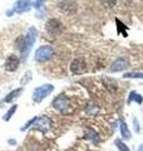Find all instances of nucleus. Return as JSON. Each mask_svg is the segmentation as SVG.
Returning a JSON list of instances; mask_svg holds the SVG:
<instances>
[{
    "instance_id": "nucleus-1",
    "label": "nucleus",
    "mask_w": 143,
    "mask_h": 151,
    "mask_svg": "<svg viewBox=\"0 0 143 151\" xmlns=\"http://www.w3.org/2000/svg\"><path fill=\"white\" fill-rule=\"evenodd\" d=\"M36 29L35 28H30L29 32H28V34L25 37H21L20 39L18 40V47H19V49H20L21 52V57H23V59L25 60L28 58V54H29V52L31 49V45L34 44V42L36 39Z\"/></svg>"
},
{
    "instance_id": "nucleus-2",
    "label": "nucleus",
    "mask_w": 143,
    "mask_h": 151,
    "mask_svg": "<svg viewBox=\"0 0 143 151\" xmlns=\"http://www.w3.org/2000/svg\"><path fill=\"white\" fill-rule=\"evenodd\" d=\"M54 55V50L50 45H41L35 52V59L38 62H46Z\"/></svg>"
},
{
    "instance_id": "nucleus-3",
    "label": "nucleus",
    "mask_w": 143,
    "mask_h": 151,
    "mask_svg": "<svg viewBox=\"0 0 143 151\" xmlns=\"http://www.w3.org/2000/svg\"><path fill=\"white\" fill-rule=\"evenodd\" d=\"M45 29L50 35L56 37V35L61 34V32H63V25H61V23L58 20V19H49L45 24Z\"/></svg>"
},
{
    "instance_id": "nucleus-4",
    "label": "nucleus",
    "mask_w": 143,
    "mask_h": 151,
    "mask_svg": "<svg viewBox=\"0 0 143 151\" xmlns=\"http://www.w3.org/2000/svg\"><path fill=\"white\" fill-rule=\"evenodd\" d=\"M51 91H53V86H51V84H45V86H41V87L36 88L34 91V96H33V98H34V101L40 102L43 98H45Z\"/></svg>"
},
{
    "instance_id": "nucleus-5",
    "label": "nucleus",
    "mask_w": 143,
    "mask_h": 151,
    "mask_svg": "<svg viewBox=\"0 0 143 151\" xmlns=\"http://www.w3.org/2000/svg\"><path fill=\"white\" fill-rule=\"evenodd\" d=\"M70 70L74 74H82L84 72H87V63L83 58H77L74 59L70 64Z\"/></svg>"
},
{
    "instance_id": "nucleus-6",
    "label": "nucleus",
    "mask_w": 143,
    "mask_h": 151,
    "mask_svg": "<svg viewBox=\"0 0 143 151\" xmlns=\"http://www.w3.org/2000/svg\"><path fill=\"white\" fill-rule=\"evenodd\" d=\"M129 65V59L127 57H119L117 58L111 65V70L112 72H121V70L126 69Z\"/></svg>"
},
{
    "instance_id": "nucleus-7",
    "label": "nucleus",
    "mask_w": 143,
    "mask_h": 151,
    "mask_svg": "<svg viewBox=\"0 0 143 151\" xmlns=\"http://www.w3.org/2000/svg\"><path fill=\"white\" fill-rule=\"evenodd\" d=\"M19 63H20V60H19L18 57L14 55V54H10V55H9L8 58H6L4 67H5V69L8 70V72H14V70L18 69Z\"/></svg>"
},
{
    "instance_id": "nucleus-8",
    "label": "nucleus",
    "mask_w": 143,
    "mask_h": 151,
    "mask_svg": "<svg viewBox=\"0 0 143 151\" xmlns=\"http://www.w3.org/2000/svg\"><path fill=\"white\" fill-rule=\"evenodd\" d=\"M30 5H31V0H18L13 6V12L15 13L28 12L30 9Z\"/></svg>"
},
{
    "instance_id": "nucleus-9",
    "label": "nucleus",
    "mask_w": 143,
    "mask_h": 151,
    "mask_svg": "<svg viewBox=\"0 0 143 151\" xmlns=\"http://www.w3.org/2000/svg\"><path fill=\"white\" fill-rule=\"evenodd\" d=\"M53 105H54V107L56 108V110H59V111H61V112H64L66 108L69 107V101H68V98H66L65 96L60 94L59 97H56L55 100H54Z\"/></svg>"
},
{
    "instance_id": "nucleus-10",
    "label": "nucleus",
    "mask_w": 143,
    "mask_h": 151,
    "mask_svg": "<svg viewBox=\"0 0 143 151\" xmlns=\"http://www.w3.org/2000/svg\"><path fill=\"white\" fill-rule=\"evenodd\" d=\"M119 125H121V126H119V129H121V135H122V137L129 140L132 136H131V131L128 130L127 124H126V122L123 121V120H121V121H119Z\"/></svg>"
},
{
    "instance_id": "nucleus-11",
    "label": "nucleus",
    "mask_w": 143,
    "mask_h": 151,
    "mask_svg": "<svg viewBox=\"0 0 143 151\" xmlns=\"http://www.w3.org/2000/svg\"><path fill=\"white\" fill-rule=\"evenodd\" d=\"M132 101H136L137 103H142L143 102V98H142L141 94H138L136 92H131L129 98H128V103H131Z\"/></svg>"
},
{
    "instance_id": "nucleus-12",
    "label": "nucleus",
    "mask_w": 143,
    "mask_h": 151,
    "mask_svg": "<svg viewBox=\"0 0 143 151\" xmlns=\"http://www.w3.org/2000/svg\"><path fill=\"white\" fill-rule=\"evenodd\" d=\"M87 137L94 140V142H98V141H99L98 134H97V132H95L94 130H92V129H88V130H87Z\"/></svg>"
},
{
    "instance_id": "nucleus-13",
    "label": "nucleus",
    "mask_w": 143,
    "mask_h": 151,
    "mask_svg": "<svg viewBox=\"0 0 143 151\" xmlns=\"http://www.w3.org/2000/svg\"><path fill=\"white\" fill-rule=\"evenodd\" d=\"M124 78H142L143 79V73L141 72H127L123 76Z\"/></svg>"
},
{
    "instance_id": "nucleus-14",
    "label": "nucleus",
    "mask_w": 143,
    "mask_h": 151,
    "mask_svg": "<svg viewBox=\"0 0 143 151\" xmlns=\"http://www.w3.org/2000/svg\"><path fill=\"white\" fill-rule=\"evenodd\" d=\"M116 146L118 147L119 151H129V149H128V146L124 144V142H122L121 140H117L116 141Z\"/></svg>"
},
{
    "instance_id": "nucleus-15",
    "label": "nucleus",
    "mask_w": 143,
    "mask_h": 151,
    "mask_svg": "<svg viewBox=\"0 0 143 151\" xmlns=\"http://www.w3.org/2000/svg\"><path fill=\"white\" fill-rule=\"evenodd\" d=\"M20 92H21V89H20V88H19V89H15V91L11 92V93L5 98V101H10V100H13V98H14V97H16V94H19Z\"/></svg>"
},
{
    "instance_id": "nucleus-16",
    "label": "nucleus",
    "mask_w": 143,
    "mask_h": 151,
    "mask_svg": "<svg viewBox=\"0 0 143 151\" xmlns=\"http://www.w3.org/2000/svg\"><path fill=\"white\" fill-rule=\"evenodd\" d=\"M102 3L104 4V5L109 6V8H113L117 4V0H102Z\"/></svg>"
},
{
    "instance_id": "nucleus-17",
    "label": "nucleus",
    "mask_w": 143,
    "mask_h": 151,
    "mask_svg": "<svg viewBox=\"0 0 143 151\" xmlns=\"http://www.w3.org/2000/svg\"><path fill=\"white\" fill-rule=\"evenodd\" d=\"M46 0H36V1L34 3V6L35 8H40L41 5H43V3H45Z\"/></svg>"
},
{
    "instance_id": "nucleus-18",
    "label": "nucleus",
    "mask_w": 143,
    "mask_h": 151,
    "mask_svg": "<svg viewBox=\"0 0 143 151\" xmlns=\"http://www.w3.org/2000/svg\"><path fill=\"white\" fill-rule=\"evenodd\" d=\"M133 124H134V131L136 132H139V124H137V120L133 119Z\"/></svg>"
},
{
    "instance_id": "nucleus-19",
    "label": "nucleus",
    "mask_w": 143,
    "mask_h": 151,
    "mask_svg": "<svg viewBox=\"0 0 143 151\" xmlns=\"http://www.w3.org/2000/svg\"><path fill=\"white\" fill-rule=\"evenodd\" d=\"M138 151H143V145H141L139 147H138Z\"/></svg>"
}]
</instances>
